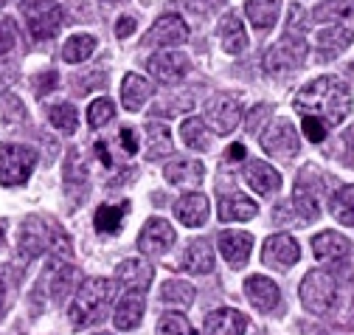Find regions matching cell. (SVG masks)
I'll return each mask as SVG.
<instances>
[{"mask_svg":"<svg viewBox=\"0 0 354 335\" xmlns=\"http://www.w3.org/2000/svg\"><path fill=\"white\" fill-rule=\"evenodd\" d=\"M295 110L304 116H318L326 127H337L351 113L348 85L337 76H318L301 88L295 96Z\"/></svg>","mask_w":354,"mask_h":335,"instance_id":"cell-1","label":"cell"},{"mask_svg":"<svg viewBox=\"0 0 354 335\" xmlns=\"http://www.w3.org/2000/svg\"><path fill=\"white\" fill-rule=\"evenodd\" d=\"M115 296V282L104 276H91L84 279L76 290V296L71 302L68 318L73 327H96L104 321L110 305Z\"/></svg>","mask_w":354,"mask_h":335,"instance_id":"cell-2","label":"cell"},{"mask_svg":"<svg viewBox=\"0 0 354 335\" xmlns=\"http://www.w3.org/2000/svg\"><path fill=\"white\" fill-rule=\"evenodd\" d=\"M329 183H335V181H329V175L321 172L318 166H304V170L298 172L295 186H292V203L290 206L298 212L301 220L313 223V220L321 217L324 197L329 192Z\"/></svg>","mask_w":354,"mask_h":335,"instance_id":"cell-3","label":"cell"},{"mask_svg":"<svg viewBox=\"0 0 354 335\" xmlns=\"http://www.w3.org/2000/svg\"><path fill=\"white\" fill-rule=\"evenodd\" d=\"M17 245L26 260L46 254V251H54V254H68L71 251V239L62 234V228H57V223H51L46 217H28L20 228Z\"/></svg>","mask_w":354,"mask_h":335,"instance_id":"cell-4","label":"cell"},{"mask_svg":"<svg viewBox=\"0 0 354 335\" xmlns=\"http://www.w3.org/2000/svg\"><path fill=\"white\" fill-rule=\"evenodd\" d=\"M301 305L313 316H329L337 307V279L329 271H309L301 282Z\"/></svg>","mask_w":354,"mask_h":335,"instance_id":"cell-5","label":"cell"},{"mask_svg":"<svg viewBox=\"0 0 354 335\" xmlns=\"http://www.w3.org/2000/svg\"><path fill=\"white\" fill-rule=\"evenodd\" d=\"M304 60H306V39L295 37V34H284L276 46H270L264 51L261 65L270 76H281V73L295 71Z\"/></svg>","mask_w":354,"mask_h":335,"instance_id":"cell-6","label":"cell"},{"mask_svg":"<svg viewBox=\"0 0 354 335\" xmlns=\"http://www.w3.org/2000/svg\"><path fill=\"white\" fill-rule=\"evenodd\" d=\"M37 163V150L23 144H0V183L20 186L28 181Z\"/></svg>","mask_w":354,"mask_h":335,"instance_id":"cell-7","label":"cell"},{"mask_svg":"<svg viewBox=\"0 0 354 335\" xmlns=\"http://www.w3.org/2000/svg\"><path fill=\"white\" fill-rule=\"evenodd\" d=\"M259 144L261 150L268 152L270 158H295L298 150H301V141H298V133L292 127L290 118H273L268 127L259 133Z\"/></svg>","mask_w":354,"mask_h":335,"instance_id":"cell-8","label":"cell"},{"mask_svg":"<svg viewBox=\"0 0 354 335\" xmlns=\"http://www.w3.org/2000/svg\"><path fill=\"white\" fill-rule=\"evenodd\" d=\"M189 39V26L180 15H163L155 20V26L147 31L144 37V48H155V51H163V48H174V46H183Z\"/></svg>","mask_w":354,"mask_h":335,"instance_id":"cell-9","label":"cell"},{"mask_svg":"<svg viewBox=\"0 0 354 335\" xmlns=\"http://www.w3.org/2000/svg\"><path fill=\"white\" fill-rule=\"evenodd\" d=\"M205 127L216 136H228L236 130V124L242 121V105L234 96H214L205 105Z\"/></svg>","mask_w":354,"mask_h":335,"instance_id":"cell-10","label":"cell"},{"mask_svg":"<svg viewBox=\"0 0 354 335\" xmlns=\"http://www.w3.org/2000/svg\"><path fill=\"white\" fill-rule=\"evenodd\" d=\"M26 20H28V31L34 39H51L59 26H62V9L57 0H39V3H28L23 6Z\"/></svg>","mask_w":354,"mask_h":335,"instance_id":"cell-11","label":"cell"},{"mask_svg":"<svg viewBox=\"0 0 354 335\" xmlns=\"http://www.w3.org/2000/svg\"><path fill=\"white\" fill-rule=\"evenodd\" d=\"M301 260V248L295 242V237L290 234H273L264 239V251H261V262L276 271H287Z\"/></svg>","mask_w":354,"mask_h":335,"instance_id":"cell-12","label":"cell"},{"mask_svg":"<svg viewBox=\"0 0 354 335\" xmlns=\"http://www.w3.org/2000/svg\"><path fill=\"white\" fill-rule=\"evenodd\" d=\"M189 57L183 51H174V48H163L158 54H152L149 60V73L160 82V85H174L189 73Z\"/></svg>","mask_w":354,"mask_h":335,"instance_id":"cell-13","label":"cell"},{"mask_svg":"<svg viewBox=\"0 0 354 335\" xmlns=\"http://www.w3.org/2000/svg\"><path fill=\"white\" fill-rule=\"evenodd\" d=\"M174 239H177V234H174L171 223L163 220V217H152V220H147V226L141 228L138 248L144 251L147 257H163L166 251L174 245Z\"/></svg>","mask_w":354,"mask_h":335,"instance_id":"cell-14","label":"cell"},{"mask_svg":"<svg viewBox=\"0 0 354 335\" xmlns=\"http://www.w3.org/2000/svg\"><path fill=\"white\" fill-rule=\"evenodd\" d=\"M245 296H248V302H250L259 313H270V310H276L279 302H281V290H279V284H276L273 279L256 273V276H248V279H245Z\"/></svg>","mask_w":354,"mask_h":335,"instance_id":"cell-15","label":"cell"},{"mask_svg":"<svg viewBox=\"0 0 354 335\" xmlns=\"http://www.w3.org/2000/svg\"><path fill=\"white\" fill-rule=\"evenodd\" d=\"M245 329H248V316L234 307L211 310L203 321L205 335H245Z\"/></svg>","mask_w":354,"mask_h":335,"instance_id":"cell-16","label":"cell"},{"mask_svg":"<svg viewBox=\"0 0 354 335\" xmlns=\"http://www.w3.org/2000/svg\"><path fill=\"white\" fill-rule=\"evenodd\" d=\"M147 290H127L118 307H115V316H113V324L115 329H136L144 318V310H147Z\"/></svg>","mask_w":354,"mask_h":335,"instance_id":"cell-17","label":"cell"},{"mask_svg":"<svg viewBox=\"0 0 354 335\" xmlns=\"http://www.w3.org/2000/svg\"><path fill=\"white\" fill-rule=\"evenodd\" d=\"M245 181L256 194H264V197H270L281 189V175L268 161H248L245 163Z\"/></svg>","mask_w":354,"mask_h":335,"instance_id":"cell-18","label":"cell"},{"mask_svg":"<svg viewBox=\"0 0 354 335\" xmlns=\"http://www.w3.org/2000/svg\"><path fill=\"white\" fill-rule=\"evenodd\" d=\"M253 237L248 231H223L219 234V254L231 268H242L250 257Z\"/></svg>","mask_w":354,"mask_h":335,"instance_id":"cell-19","label":"cell"},{"mask_svg":"<svg viewBox=\"0 0 354 335\" xmlns=\"http://www.w3.org/2000/svg\"><path fill=\"white\" fill-rule=\"evenodd\" d=\"M351 251V242L337 231H321L313 237V254L321 262H343Z\"/></svg>","mask_w":354,"mask_h":335,"instance_id":"cell-20","label":"cell"},{"mask_svg":"<svg viewBox=\"0 0 354 335\" xmlns=\"http://www.w3.org/2000/svg\"><path fill=\"white\" fill-rule=\"evenodd\" d=\"M351 39H354L351 28H346V26H326V28L318 31L315 46H318V54L324 60H335V57H340L351 46Z\"/></svg>","mask_w":354,"mask_h":335,"instance_id":"cell-21","label":"cell"},{"mask_svg":"<svg viewBox=\"0 0 354 335\" xmlns=\"http://www.w3.org/2000/svg\"><path fill=\"white\" fill-rule=\"evenodd\" d=\"M62 178H65V192L71 200H82L87 194V166L82 161V150H71L68 161L62 166Z\"/></svg>","mask_w":354,"mask_h":335,"instance_id":"cell-22","label":"cell"},{"mask_svg":"<svg viewBox=\"0 0 354 335\" xmlns=\"http://www.w3.org/2000/svg\"><path fill=\"white\" fill-rule=\"evenodd\" d=\"M174 217L180 220L183 226L189 228H197L208 220V197L200 194V192H192V194H183L180 200L174 203Z\"/></svg>","mask_w":354,"mask_h":335,"instance_id":"cell-23","label":"cell"},{"mask_svg":"<svg viewBox=\"0 0 354 335\" xmlns=\"http://www.w3.org/2000/svg\"><path fill=\"white\" fill-rule=\"evenodd\" d=\"M219 220L223 223H242V220H253L259 215V206L245 197L242 192H234V194H225L219 197Z\"/></svg>","mask_w":354,"mask_h":335,"instance_id":"cell-24","label":"cell"},{"mask_svg":"<svg viewBox=\"0 0 354 335\" xmlns=\"http://www.w3.org/2000/svg\"><path fill=\"white\" fill-rule=\"evenodd\" d=\"M183 271L189 273H197V276H205L214 271V251H211V242L208 239H192L183 251V260H180Z\"/></svg>","mask_w":354,"mask_h":335,"instance_id":"cell-25","label":"cell"},{"mask_svg":"<svg viewBox=\"0 0 354 335\" xmlns=\"http://www.w3.org/2000/svg\"><path fill=\"white\" fill-rule=\"evenodd\" d=\"M219 43H223L225 54H242L248 48V34H245L242 17L236 12H228L219 20Z\"/></svg>","mask_w":354,"mask_h":335,"instance_id":"cell-26","label":"cell"},{"mask_svg":"<svg viewBox=\"0 0 354 335\" xmlns=\"http://www.w3.org/2000/svg\"><path fill=\"white\" fill-rule=\"evenodd\" d=\"M166 181L174 183V186H194L203 181L205 175V166L200 161H192V158H174L171 163H166L163 170Z\"/></svg>","mask_w":354,"mask_h":335,"instance_id":"cell-27","label":"cell"},{"mask_svg":"<svg viewBox=\"0 0 354 335\" xmlns=\"http://www.w3.org/2000/svg\"><path fill=\"white\" fill-rule=\"evenodd\" d=\"M279 15H281V0H248L245 3V17L259 31H270Z\"/></svg>","mask_w":354,"mask_h":335,"instance_id":"cell-28","label":"cell"},{"mask_svg":"<svg viewBox=\"0 0 354 335\" xmlns=\"http://www.w3.org/2000/svg\"><path fill=\"white\" fill-rule=\"evenodd\" d=\"M152 96V88H149V82L138 73H127L124 82H121V102L129 113H138Z\"/></svg>","mask_w":354,"mask_h":335,"instance_id":"cell-29","label":"cell"},{"mask_svg":"<svg viewBox=\"0 0 354 335\" xmlns=\"http://www.w3.org/2000/svg\"><path fill=\"white\" fill-rule=\"evenodd\" d=\"M152 276H155V271L144 260H127L118 265V282H124L127 290H149Z\"/></svg>","mask_w":354,"mask_h":335,"instance_id":"cell-30","label":"cell"},{"mask_svg":"<svg viewBox=\"0 0 354 335\" xmlns=\"http://www.w3.org/2000/svg\"><path fill=\"white\" fill-rule=\"evenodd\" d=\"M354 17V0H321L313 9V20L315 23H332V26H343Z\"/></svg>","mask_w":354,"mask_h":335,"instance_id":"cell-31","label":"cell"},{"mask_svg":"<svg viewBox=\"0 0 354 335\" xmlns=\"http://www.w3.org/2000/svg\"><path fill=\"white\" fill-rule=\"evenodd\" d=\"M194 287L189 284V282H183V279H169V282H163V287H160V302H166V305H174V307H180V310H186V307H192L194 305Z\"/></svg>","mask_w":354,"mask_h":335,"instance_id":"cell-32","label":"cell"},{"mask_svg":"<svg viewBox=\"0 0 354 335\" xmlns=\"http://www.w3.org/2000/svg\"><path fill=\"white\" fill-rule=\"evenodd\" d=\"M180 138L189 150H197V152H205L211 150V136H208V127H205V121L192 116L180 124Z\"/></svg>","mask_w":354,"mask_h":335,"instance_id":"cell-33","label":"cell"},{"mask_svg":"<svg viewBox=\"0 0 354 335\" xmlns=\"http://www.w3.org/2000/svg\"><path fill=\"white\" fill-rule=\"evenodd\" d=\"M329 212L340 226H354V186H340L329 197Z\"/></svg>","mask_w":354,"mask_h":335,"instance_id":"cell-34","label":"cell"},{"mask_svg":"<svg viewBox=\"0 0 354 335\" xmlns=\"http://www.w3.org/2000/svg\"><path fill=\"white\" fill-rule=\"evenodd\" d=\"M93 51H96V37H91V34H73L68 43L62 46V60L76 65V62L91 60Z\"/></svg>","mask_w":354,"mask_h":335,"instance_id":"cell-35","label":"cell"},{"mask_svg":"<svg viewBox=\"0 0 354 335\" xmlns=\"http://www.w3.org/2000/svg\"><path fill=\"white\" fill-rule=\"evenodd\" d=\"M147 136H149V161L152 158H169L174 152V141H171V133H169L166 124L149 121L147 124Z\"/></svg>","mask_w":354,"mask_h":335,"instance_id":"cell-36","label":"cell"},{"mask_svg":"<svg viewBox=\"0 0 354 335\" xmlns=\"http://www.w3.org/2000/svg\"><path fill=\"white\" fill-rule=\"evenodd\" d=\"M129 212V203H115V206H99L96 212V228L102 234H118L121 231V220L127 217Z\"/></svg>","mask_w":354,"mask_h":335,"instance_id":"cell-37","label":"cell"},{"mask_svg":"<svg viewBox=\"0 0 354 335\" xmlns=\"http://www.w3.org/2000/svg\"><path fill=\"white\" fill-rule=\"evenodd\" d=\"M79 282V271L73 265H57L51 273V296L54 302H65L71 296L73 284Z\"/></svg>","mask_w":354,"mask_h":335,"instance_id":"cell-38","label":"cell"},{"mask_svg":"<svg viewBox=\"0 0 354 335\" xmlns=\"http://www.w3.org/2000/svg\"><path fill=\"white\" fill-rule=\"evenodd\" d=\"M155 335H197V329L192 327V321L183 313H163Z\"/></svg>","mask_w":354,"mask_h":335,"instance_id":"cell-39","label":"cell"},{"mask_svg":"<svg viewBox=\"0 0 354 335\" xmlns=\"http://www.w3.org/2000/svg\"><path fill=\"white\" fill-rule=\"evenodd\" d=\"M48 118H51L54 127L59 133H65V136H73L76 127H79V116H76V107L73 105H54L48 110Z\"/></svg>","mask_w":354,"mask_h":335,"instance_id":"cell-40","label":"cell"},{"mask_svg":"<svg viewBox=\"0 0 354 335\" xmlns=\"http://www.w3.org/2000/svg\"><path fill=\"white\" fill-rule=\"evenodd\" d=\"M23 116H26V107L15 93H0V124H3V127L17 124Z\"/></svg>","mask_w":354,"mask_h":335,"instance_id":"cell-41","label":"cell"},{"mask_svg":"<svg viewBox=\"0 0 354 335\" xmlns=\"http://www.w3.org/2000/svg\"><path fill=\"white\" fill-rule=\"evenodd\" d=\"M113 116H115V107L107 96H99L87 107V124H91V127H104L107 121H113Z\"/></svg>","mask_w":354,"mask_h":335,"instance_id":"cell-42","label":"cell"},{"mask_svg":"<svg viewBox=\"0 0 354 335\" xmlns=\"http://www.w3.org/2000/svg\"><path fill=\"white\" fill-rule=\"evenodd\" d=\"M326 133H329V127H326V124L318 116H304V136L313 141V144H321L326 138Z\"/></svg>","mask_w":354,"mask_h":335,"instance_id":"cell-43","label":"cell"},{"mask_svg":"<svg viewBox=\"0 0 354 335\" xmlns=\"http://www.w3.org/2000/svg\"><path fill=\"white\" fill-rule=\"evenodd\" d=\"M306 26H309V15L304 12V6H298V3H292V6H290V20H287V34H295V37H304V31H306Z\"/></svg>","mask_w":354,"mask_h":335,"instance_id":"cell-44","label":"cell"},{"mask_svg":"<svg viewBox=\"0 0 354 335\" xmlns=\"http://www.w3.org/2000/svg\"><path fill=\"white\" fill-rule=\"evenodd\" d=\"M17 43V26L12 20H0V57L9 54Z\"/></svg>","mask_w":354,"mask_h":335,"instance_id":"cell-45","label":"cell"},{"mask_svg":"<svg viewBox=\"0 0 354 335\" xmlns=\"http://www.w3.org/2000/svg\"><path fill=\"white\" fill-rule=\"evenodd\" d=\"M57 85H59V76H57V71H46V73H39V76H37V96H46V93H51Z\"/></svg>","mask_w":354,"mask_h":335,"instance_id":"cell-46","label":"cell"},{"mask_svg":"<svg viewBox=\"0 0 354 335\" xmlns=\"http://www.w3.org/2000/svg\"><path fill=\"white\" fill-rule=\"evenodd\" d=\"M118 138H121V147H124L127 155H136L138 152V136H136V130H132V127H121Z\"/></svg>","mask_w":354,"mask_h":335,"instance_id":"cell-47","label":"cell"},{"mask_svg":"<svg viewBox=\"0 0 354 335\" xmlns=\"http://www.w3.org/2000/svg\"><path fill=\"white\" fill-rule=\"evenodd\" d=\"M129 34H136V17L124 15V17H118V23H115V37H118V39H127Z\"/></svg>","mask_w":354,"mask_h":335,"instance_id":"cell-48","label":"cell"},{"mask_svg":"<svg viewBox=\"0 0 354 335\" xmlns=\"http://www.w3.org/2000/svg\"><path fill=\"white\" fill-rule=\"evenodd\" d=\"M268 113H270V107H264V105L253 107V110H250V116H248V121H245V127H248V133H256V127H259V121H261V118H268Z\"/></svg>","mask_w":354,"mask_h":335,"instance_id":"cell-49","label":"cell"},{"mask_svg":"<svg viewBox=\"0 0 354 335\" xmlns=\"http://www.w3.org/2000/svg\"><path fill=\"white\" fill-rule=\"evenodd\" d=\"M343 158H346V163L354 166V124L343 133Z\"/></svg>","mask_w":354,"mask_h":335,"instance_id":"cell-50","label":"cell"},{"mask_svg":"<svg viewBox=\"0 0 354 335\" xmlns=\"http://www.w3.org/2000/svg\"><path fill=\"white\" fill-rule=\"evenodd\" d=\"M225 0H192V12H197V15H208V12H214L216 6H223Z\"/></svg>","mask_w":354,"mask_h":335,"instance_id":"cell-51","label":"cell"},{"mask_svg":"<svg viewBox=\"0 0 354 335\" xmlns=\"http://www.w3.org/2000/svg\"><path fill=\"white\" fill-rule=\"evenodd\" d=\"M242 158H245V147H242V144L228 147V152H225V163H239Z\"/></svg>","mask_w":354,"mask_h":335,"instance_id":"cell-52","label":"cell"},{"mask_svg":"<svg viewBox=\"0 0 354 335\" xmlns=\"http://www.w3.org/2000/svg\"><path fill=\"white\" fill-rule=\"evenodd\" d=\"M96 152H99V158H102V163H104V166H113V158H110V150H107V144H104V141H99V144H96Z\"/></svg>","mask_w":354,"mask_h":335,"instance_id":"cell-53","label":"cell"},{"mask_svg":"<svg viewBox=\"0 0 354 335\" xmlns=\"http://www.w3.org/2000/svg\"><path fill=\"white\" fill-rule=\"evenodd\" d=\"M3 307H6V284L0 279V316H3Z\"/></svg>","mask_w":354,"mask_h":335,"instance_id":"cell-54","label":"cell"},{"mask_svg":"<svg viewBox=\"0 0 354 335\" xmlns=\"http://www.w3.org/2000/svg\"><path fill=\"white\" fill-rule=\"evenodd\" d=\"M3 242H6V228H3V220H0V248H3Z\"/></svg>","mask_w":354,"mask_h":335,"instance_id":"cell-55","label":"cell"},{"mask_svg":"<svg viewBox=\"0 0 354 335\" xmlns=\"http://www.w3.org/2000/svg\"><path fill=\"white\" fill-rule=\"evenodd\" d=\"M28 3H39V0H23V6H28Z\"/></svg>","mask_w":354,"mask_h":335,"instance_id":"cell-56","label":"cell"},{"mask_svg":"<svg viewBox=\"0 0 354 335\" xmlns=\"http://www.w3.org/2000/svg\"><path fill=\"white\" fill-rule=\"evenodd\" d=\"M104 3H124V0H104Z\"/></svg>","mask_w":354,"mask_h":335,"instance_id":"cell-57","label":"cell"},{"mask_svg":"<svg viewBox=\"0 0 354 335\" xmlns=\"http://www.w3.org/2000/svg\"><path fill=\"white\" fill-rule=\"evenodd\" d=\"M3 6H6V0H0V9H3Z\"/></svg>","mask_w":354,"mask_h":335,"instance_id":"cell-58","label":"cell"},{"mask_svg":"<svg viewBox=\"0 0 354 335\" xmlns=\"http://www.w3.org/2000/svg\"><path fill=\"white\" fill-rule=\"evenodd\" d=\"M321 335H332V332H321Z\"/></svg>","mask_w":354,"mask_h":335,"instance_id":"cell-59","label":"cell"},{"mask_svg":"<svg viewBox=\"0 0 354 335\" xmlns=\"http://www.w3.org/2000/svg\"><path fill=\"white\" fill-rule=\"evenodd\" d=\"M99 335H107V332H99Z\"/></svg>","mask_w":354,"mask_h":335,"instance_id":"cell-60","label":"cell"}]
</instances>
